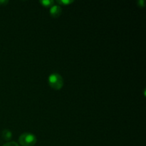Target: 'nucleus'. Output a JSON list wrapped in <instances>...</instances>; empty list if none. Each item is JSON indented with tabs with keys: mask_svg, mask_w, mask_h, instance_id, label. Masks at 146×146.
<instances>
[{
	"mask_svg": "<svg viewBox=\"0 0 146 146\" xmlns=\"http://www.w3.org/2000/svg\"><path fill=\"white\" fill-rule=\"evenodd\" d=\"M48 84L52 88L59 90L64 86V79L62 76L58 73H53L48 78Z\"/></svg>",
	"mask_w": 146,
	"mask_h": 146,
	"instance_id": "nucleus-1",
	"label": "nucleus"
},
{
	"mask_svg": "<svg viewBox=\"0 0 146 146\" xmlns=\"http://www.w3.org/2000/svg\"><path fill=\"white\" fill-rule=\"evenodd\" d=\"M36 141V135L30 133H24L21 134L19 138V143L22 146H34Z\"/></svg>",
	"mask_w": 146,
	"mask_h": 146,
	"instance_id": "nucleus-2",
	"label": "nucleus"
},
{
	"mask_svg": "<svg viewBox=\"0 0 146 146\" xmlns=\"http://www.w3.org/2000/svg\"><path fill=\"white\" fill-rule=\"evenodd\" d=\"M62 12V9L61 6L57 5V4H54L50 9V14L54 18H57L59 17Z\"/></svg>",
	"mask_w": 146,
	"mask_h": 146,
	"instance_id": "nucleus-3",
	"label": "nucleus"
},
{
	"mask_svg": "<svg viewBox=\"0 0 146 146\" xmlns=\"http://www.w3.org/2000/svg\"><path fill=\"white\" fill-rule=\"evenodd\" d=\"M1 136L6 141H9L12 138V133L10 130L4 129L1 133Z\"/></svg>",
	"mask_w": 146,
	"mask_h": 146,
	"instance_id": "nucleus-4",
	"label": "nucleus"
},
{
	"mask_svg": "<svg viewBox=\"0 0 146 146\" xmlns=\"http://www.w3.org/2000/svg\"><path fill=\"white\" fill-rule=\"evenodd\" d=\"M39 2L45 7H51L54 4V1L53 0H41Z\"/></svg>",
	"mask_w": 146,
	"mask_h": 146,
	"instance_id": "nucleus-5",
	"label": "nucleus"
},
{
	"mask_svg": "<svg viewBox=\"0 0 146 146\" xmlns=\"http://www.w3.org/2000/svg\"><path fill=\"white\" fill-rule=\"evenodd\" d=\"M56 2L58 3L59 4H61V5L66 6L73 3L74 1H72V0H58V1H56Z\"/></svg>",
	"mask_w": 146,
	"mask_h": 146,
	"instance_id": "nucleus-6",
	"label": "nucleus"
},
{
	"mask_svg": "<svg viewBox=\"0 0 146 146\" xmlns=\"http://www.w3.org/2000/svg\"><path fill=\"white\" fill-rule=\"evenodd\" d=\"M2 146H19L17 143L14 142V141H11V142H8L7 143H5L4 145H3Z\"/></svg>",
	"mask_w": 146,
	"mask_h": 146,
	"instance_id": "nucleus-7",
	"label": "nucleus"
},
{
	"mask_svg": "<svg viewBox=\"0 0 146 146\" xmlns=\"http://www.w3.org/2000/svg\"><path fill=\"white\" fill-rule=\"evenodd\" d=\"M138 4L139 7H144L145 6V1L143 0H139L138 1Z\"/></svg>",
	"mask_w": 146,
	"mask_h": 146,
	"instance_id": "nucleus-8",
	"label": "nucleus"
},
{
	"mask_svg": "<svg viewBox=\"0 0 146 146\" xmlns=\"http://www.w3.org/2000/svg\"><path fill=\"white\" fill-rule=\"evenodd\" d=\"M8 2L7 0H0V6H5Z\"/></svg>",
	"mask_w": 146,
	"mask_h": 146,
	"instance_id": "nucleus-9",
	"label": "nucleus"
}]
</instances>
